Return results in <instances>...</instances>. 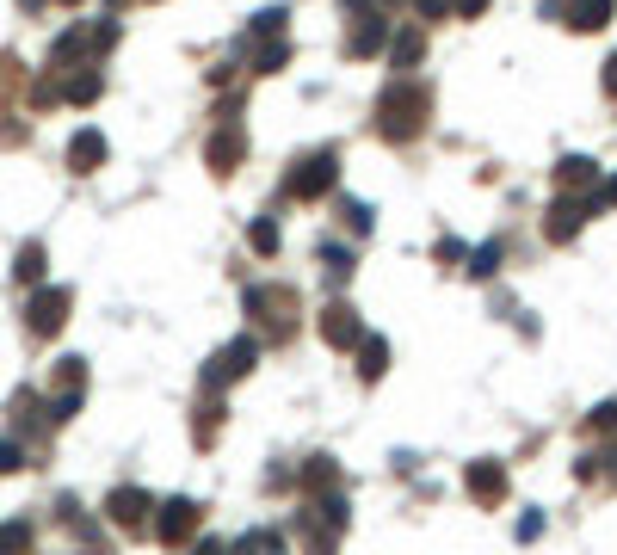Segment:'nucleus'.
Here are the masks:
<instances>
[{
	"label": "nucleus",
	"mask_w": 617,
	"mask_h": 555,
	"mask_svg": "<svg viewBox=\"0 0 617 555\" xmlns=\"http://www.w3.org/2000/svg\"><path fill=\"white\" fill-rule=\"evenodd\" d=\"M426 118H432V93L414 81V74H402V81H389V87L377 93V136L414 142V136L426 130Z\"/></svg>",
	"instance_id": "obj_1"
},
{
	"label": "nucleus",
	"mask_w": 617,
	"mask_h": 555,
	"mask_svg": "<svg viewBox=\"0 0 617 555\" xmlns=\"http://www.w3.org/2000/svg\"><path fill=\"white\" fill-rule=\"evenodd\" d=\"M149 512H155V500L142 494V488H118L112 500H105V518H112L118 531H142V525H149Z\"/></svg>",
	"instance_id": "obj_10"
},
{
	"label": "nucleus",
	"mask_w": 617,
	"mask_h": 555,
	"mask_svg": "<svg viewBox=\"0 0 617 555\" xmlns=\"http://www.w3.org/2000/svg\"><path fill=\"white\" fill-rule=\"evenodd\" d=\"M62 7H81V0H62Z\"/></svg>",
	"instance_id": "obj_42"
},
{
	"label": "nucleus",
	"mask_w": 617,
	"mask_h": 555,
	"mask_svg": "<svg viewBox=\"0 0 617 555\" xmlns=\"http://www.w3.org/2000/svg\"><path fill=\"white\" fill-rule=\"evenodd\" d=\"M321 272H328L334 284H346L352 278V253L346 247H321Z\"/></svg>",
	"instance_id": "obj_29"
},
{
	"label": "nucleus",
	"mask_w": 617,
	"mask_h": 555,
	"mask_svg": "<svg viewBox=\"0 0 617 555\" xmlns=\"http://www.w3.org/2000/svg\"><path fill=\"white\" fill-rule=\"evenodd\" d=\"M223 420H229V414H223V401H216V389H210V401L198 407V420H192V438L204 444V451L216 444V432H223Z\"/></svg>",
	"instance_id": "obj_20"
},
{
	"label": "nucleus",
	"mask_w": 617,
	"mask_h": 555,
	"mask_svg": "<svg viewBox=\"0 0 617 555\" xmlns=\"http://www.w3.org/2000/svg\"><path fill=\"white\" fill-rule=\"evenodd\" d=\"M192 555H229V543H223V537H204V543H198Z\"/></svg>",
	"instance_id": "obj_40"
},
{
	"label": "nucleus",
	"mask_w": 617,
	"mask_h": 555,
	"mask_svg": "<svg viewBox=\"0 0 617 555\" xmlns=\"http://www.w3.org/2000/svg\"><path fill=\"white\" fill-rule=\"evenodd\" d=\"M420 56H426V31H420V25H408V31H395V37H389V62L402 68V74H408V68H420Z\"/></svg>",
	"instance_id": "obj_16"
},
{
	"label": "nucleus",
	"mask_w": 617,
	"mask_h": 555,
	"mask_svg": "<svg viewBox=\"0 0 617 555\" xmlns=\"http://www.w3.org/2000/svg\"><path fill=\"white\" fill-rule=\"evenodd\" d=\"M562 19H568L574 31H605V19H611V0H568V7H562Z\"/></svg>",
	"instance_id": "obj_17"
},
{
	"label": "nucleus",
	"mask_w": 617,
	"mask_h": 555,
	"mask_svg": "<svg viewBox=\"0 0 617 555\" xmlns=\"http://www.w3.org/2000/svg\"><path fill=\"white\" fill-rule=\"evenodd\" d=\"M389 37H395L389 13H383V7H365V13L352 19V31H346V56H352V62H371V56L389 50Z\"/></svg>",
	"instance_id": "obj_4"
},
{
	"label": "nucleus",
	"mask_w": 617,
	"mask_h": 555,
	"mask_svg": "<svg viewBox=\"0 0 617 555\" xmlns=\"http://www.w3.org/2000/svg\"><path fill=\"white\" fill-rule=\"evenodd\" d=\"M346 222H352V235H371V204H346Z\"/></svg>",
	"instance_id": "obj_34"
},
{
	"label": "nucleus",
	"mask_w": 617,
	"mask_h": 555,
	"mask_svg": "<svg viewBox=\"0 0 617 555\" xmlns=\"http://www.w3.org/2000/svg\"><path fill=\"white\" fill-rule=\"evenodd\" d=\"M68 167H75V173H99L105 167V136L99 130H75V142H68Z\"/></svg>",
	"instance_id": "obj_14"
},
{
	"label": "nucleus",
	"mask_w": 617,
	"mask_h": 555,
	"mask_svg": "<svg viewBox=\"0 0 617 555\" xmlns=\"http://www.w3.org/2000/svg\"><path fill=\"white\" fill-rule=\"evenodd\" d=\"M334 185H340V155H334V148H315V155H303L297 167L284 173V198L315 204V198H328Z\"/></svg>",
	"instance_id": "obj_2"
},
{
	"label": "nucleus",
	"mask_w": 617,
	"mask_h": 555,
	"mask_svg": "<svg viewBox=\"0 0 617 555\" xmlns=\"http://www.w3.org/2000/svg\"><path fill=\"white\" fill-rule=\"evenodd\" d=\"M488 7H494V0H457V13H463V19H482Z\"/></svg>",
	"instance_id": "obj_37"
},
{
	"label": "nucleus",
	"mask_w": 617,
	"mask_h": 555,
	"mask_svg": "<svg viewBox=\"0 0 617 555\" xmlns=\"http://www.w3.org/2000/svg\"><path fill=\"white\" fill-rule=\"evenodd\" d=\"M229 555H290V549H284L278 531H241V537L229 543Z\"/></svg>",
	"instance_id": "obj_21"
},
{
	"label": "nucleus",
	"mask_w": 617,
	"mask_h": 555,
	"mask_svg": "<svg viewBox=\"0 0 617 555\" xmlns=\"http://www.w3.org/2000/svg\"><path fill=\"white\" fill-rule=\"evenodd\" d=\"M44 266H50V259H44V247L31 241V247H19V266H13V278H19V284H44Z\"/></svg>",
	"instance_id": "obj_25"
},
{
	"label": "nucleus",
	"mask_w": 617,
	"mask_h": 555,
	"mask_svg": "<svg viewBox=\"0 0 617 555\" xmlns=\"http://www.w3.org/2000/svg\"><path fill=\"white\" fill-rule=\"evenodd\" d=\"M247 247L260 253V259H272V253H278V222H272V216H260V222L247 229Z\"/></svg>",
	"instance_id": "obj_28"
},
{
	"label": "nucleus",
	"mask_w": 617,
	"mask_h": 555,
	"mask_svg": "<svg viewBox=\"0 0 617 555\" xmlns=\"http://www.w3.org/2000/svg\"><path fill=\"white\" fill-rule=\"evenodd\" d=\"M290 62V37H253V68L260 74H278Z\"/></svg>",
	"instance_id": "obj_19"
},
{
	"label": "nucleus",
	"mask_w": 617,
	"mask_h": 555,
	"mask_svg": "<svg viewBox=\"0 0 617 555\" xmlns=\"http://www.w3.org/2000/svg\"><path fill=\"white\" fill-rule=\"evenodd\" d=\"M580 222H587V204H574V198L562 192V198L550 204V216H543V235H550L556 247H568V241L580 235Z\"/></svg>",
	"instance_id": "obj_12"
},
{
	"label": "nucleus",
	"mask_w": 617,
	"mask_h": 555,
	"mask_svg": "<svg viewBox=\"0 0 617 555\" xmlns=\"http://www.w3.org/2000/svg\"><path fill=\"white\" fill-rule=\"evenodd\" d=\"M56 389H87V358H62L56 364Z\"/></svg>",
	"instance_id": "obj_30"
},
{
	"label": "nucleus",
	"mask_w": 617,
	"mask_h": 555,
	"mask_svg": "<svg viewBox=\"0 0 617 555\" xmlns=\"http://www.w3.org/2000/svg\"><path fill=\"white\" fill-rule=\"evenodd\" d=\"M241 309H247L253 321H266L278 340H284V333H290V309H297V296H290L284 284H253V290L241 296Z\"/></svg>",
	"instance_id": "obj_5"
},
{
	"label": "nucleus",
	"mask_w": 617,
	"mask_h": 555,
	"mask_svg": "<svg viewBox=\"0 0 617 555\" xmlns=\"http://www.w3.org/2000/svg\"><path fill=\"white\" fill-rule=\"evenodd\" d=\"M253 358H260V340H229L223 352H216V358L204 364V389H223V383H241L247 370H253Z\"/></svg>",
	"instance_id": "obj_7"
},
{
	"label": "nucleus",
	"mask_w": 617,
	"mask_h": 555,
	"mask_svg": "<svg viewBox=\"0 0 617 555\" xmlns=\"http://www.w3.org/2000/svg\"><path fill=\"white\" fill-rule=\"evenodd\" d=\"M599 81H605V93H611V99H617V50H611V56H605V74H599Z\"/></svg>",
	"instance_id": "obj_38"
},
{
	"label": "nucleus",
	"mask_w": 617,
	"mask_h": 555,
	"mask_svg": "<svg viewBox=\"0 0 617 555\" xmlns=\"http://www.w3.org/2000/svg\"><path fill=\"white\" fill-rule=\"evenodd\" d=\"M155 537L167 549H179L186 537H198V500H161L155 506Z\"/></svg>",
	"instance_id": "obj_8"
},
{
	"label": "nucleus",
	"mask_w": 617,
	"mask_h": 555,
	"mask_svg": "<svg viewBox=\"0 0 617 555\" xmlns=\"http://www.w3.org/2000/svg\"><path fill=\"white\" fill-rule=\"evenodd\" d=\"M587 426H593V432H617V401H599Z\"/></svg>",
	"instance_id": "obj_32"
},
{
	"label": "nucleus",
	"mask_w": 617,
	"mask_h": 555,
	"mask_svg": "<svg viewBox=\"0 0 617 555\" xmlns=\"http://www.w3.org/2000/svg\"><path fill=\"white\" fill-rule=\"evenodd\" d=\"M605 204H617V173H611V179H599V192L587 198V210H605Z\"/></svg>",
	"instance_id": "obj_33"
},
{
	"label": "nucleus",
	"mask_w": 617,
	"mask_h": 555,
	"mask_svg": "<svg viewBox=\"0 0 617 555\" xmlns=\"http://www.w3.org/2000/svg\"><path fill=\"white\" fill-rule=\"evenodd\" d=\"M284 25H290V7H260V13H253V37H284Z\"/></svg>",
	"instance_id": "obj_27"
},
{
	"label": "nucleus",
	"mask_w": 617,
	"mask_h": 555,
	"mask_svg": "<svg viewBox=\"0 0 617 555\" xmlns=\"http://www.w3.org/2000/svg\"><path fill=\"white\" fill-rule=\"evenodd\" d=\"M68 309H75V290H68V284H44V290L25 303V327H31V340H56V333L68 327Z\"/></svg>",
	"instance_id": "obj_3"
},
{
	"label": "nucleus",
	"mask_w": 617,
	"mask_h": 555,
	"mask_svg": "<svg viewBox=\"0 0 617 555\" xmlns=\"http://www.w3.org/2000/svg\"><path fill=\"white\" fill-rule=\"evenodd\" d=\"M315 327H321V340H328V346H358V340H365V321H358L352 303H328Z\"/></svg>",
	"instance_id": "obj_9"
},
{
	"label": "nucleus",
	"mask_w": 617,
	"mask_h": 555,
	"mask_svg": "<svg viewBox=\"0 0 617 555\" xmlns=\"http://www.w3.org/2000/svg\"><path fill=\"white\" fill-rule=\"evenodd\" d=\"M0 555H31V525L25 518H7V525H0Z\"/></svg>",
	"instance_id": "obj_26"
},
{
	"label": "nucleus",
	"mask_w": 617,
	"mask_h": 555,
	"mask_svg": "<svg viewBox=\"0 0 617 555\" xmlns=\"http://www.w3.org/2000/svg\"><path fill=\"white\" fill-rule=\"evenodd\" d=\"M303 488H309V494L340 488V463H334V457H309V463H303Z\"/></svg>",
	"instance_id": "obj_22"
},
{
	"label": "nucleus",
	"mask_w": 617,
	"mask_h": 555,
	"mask_svg": "<svg viewBox=\"0 0 617 555\" xmlns=\"http://www.w3.org/2000/svg\"><path fill=\"white\" fill-rule=\"evenodd\" d=\"M383 370H389V340L365 333V340H358V377H365V383H377Z\"/></svg>",
	"instance_id": "obj_18"
},
{
	"label": "nucleus",
	"mask_w": 617,
	"mask_h": 555,
	"mask_svg": "<svg viewBox=\"0 0 617 555\" xmlns=\"http://www.w3.org/2000/svg\"><path fill=\"white\" fill-rule=\"evenodd\" d=\"M463 481H469V494H476L482 506H500V500H506V469H500V463H469Z\"/></svg>",
	"instance_id": "obj_13"
},
{
	"label": "nucleus",
	"mask_w": 617,
	"mask_h": 555,
	"mask_svg": "<svg viewBox=\"0 0 617 555\" xmlns=\"http://www.w3.org/2000/svg\"><path fill=\"white\" fill-rule=\"evenodd\" d=\"M451 7H457V0H414V13H420V19H445Z\"/></svg>",
	"instance_id": "obj_35"
},
{
	"label": "nucleus",
	"mask_w": 617,
	"mask_h": 555,
	"mask_svg": "<svg viewBox=\"0 0 617 555\" xmlns=\"http://www.w3.org/2000/svg\"><path fill=\"white\" fill-rule=\"evenodd\" d=\"M463 259H469V266H463V272H469V278H482V284H488V278L500 272V241H482L476 253H463Z\"/></svg>",
	"instance_id": "obj_24"
},
{
	"label": "nucleus",
	"mask_w": 617,
	"mask_h": 555,
	"mask_svg": "<svg viewBox=\"0 0 617 555\" xmlns=\"http://www.w3.org/2000/svg\"><path fill=\"white\" fill-rule=\"evenodd\" d=\"M13 142H25V124H0V148H13Z\"/></svg>",
	"instance_id": "obj_39"
},
{
	"label": "nucleus",
	"mask_w": 617,
	"mask_h": 555,
	"mask_svg": "<svg viewBox=\"0 0 617 555\" xmlns=\"http://www.w3.org/2000/svg\"><path fill=\"white\" fill-rule=\"evenodd\" d=\"M556 185H562L568 198H574V192H593V185H599V167H593L587 155H568V161H556Z\"/></svg>",
	"instance_id": "obj_15"
},
{
	"label": "nucleus",
	"mask_w": 617,
	"mask_h": 555,
	"mask_svg": "<svg viewBox=\"0 0 617 555\" xmlns=\"http://www.w3.org/2000/svg\"><path fill=\"white\" fill-rule=\"evenodd\" d=\"M241 155H247V136H241V124L229 118L223 130L210 136V148H204V161H210V173H235V167H241Z\"/></svg>",
	"instance_id": "obj_11"
},
{
	"label": "nucleus",
	"mask_w": 617,
	"mask_h": 555,
	"mask_svg": "<svg viewBox=\"0 0 617 555\" xmlns=\"http://www.w3.org/2000/svg\"><path fill=\"white\" fill-rule=\"evenodd\" d=\"M303 518H309V549H315V555H334V543H340V531H346V500L328 488Z\"/></svg>",
	"instance_id": "obj_6"
},
{
	"label": "nucleus",
	"mask_w": 617,
	"mask_h": 555,
	"mask_svg": "<svg viewBox=\"0 0 617 555\" xmlns=\"http://www.w3.org/2000/svg\"><path fill=\"white\" fill-rule=\"evenodd\" d=\"M99 93H105V81H99L93 68H81V74H68V81H62V99H68V105H93Z\"/></svg>",
	"instance_id": "obj_23"
},
{
	"label": "nucleus",
	"mask_w": 617,
	"mask_h": 555,
	"mask_svg": "<svg viewBox=\"0 0 617 555\" xmlns=\"http://www.w3.org/2000/svg\"><path fill=\"white\" fill-rule=\"evenodd\" d=\"M13 469H25V444L19 438H0V475H13Z\"/></svg>",
	"instance_id": "obj_31"
},
{
	"label": "nucleus",
	"mask_w": 617,
	"mask_h": 555,
	"mask_svg": "<svg viewBox=\"0 0 617 555\" xmlns=\"http://www.w3.org/2000/svg\"><path fill=\"white\" fill-rule=\"evenodd\" d=\"M537 537H543V518L525 512V518H519V543H537Z\"/></svg>",
	"instance_id": "obj_36"
},
{
	"label": "nucleus",
	"mask_w": 617,
	"mask_h": 555,
	"mask_svg": "<svg viewBox=\"0 0 617 555\" xmlns=\"http://www.w3.org/2000/svg\"><path fill=\"white\" fill-rule=\"evenodd\" d=\"M371 7V0H346V13H365Z\"/></svg>",
	"instance_id": "obj_41"
}]
</instances>
